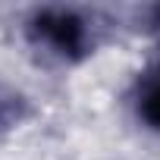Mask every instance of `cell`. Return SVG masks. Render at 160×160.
Segmentation results:
<instances>
[{
  "instance_id": "1",
  "label": "cell",
  "mask_w": 160,
  "mask_h": 160,
  "mask_svg": "<svg viewBox=\"0 0 160 160\" xmlns=\"http://www.w3.org/2000/svg\"><path fill=\"white\" fill-rule=\"evenodd\" d=\"M104 25L98 13L75 3H41L32 7L22 19L25 44L57 66H82L101 47Z\"/></svg>"
},
{
  "instance_id": "2",
  "label": "cell",
  "mask_w": 160,
  "mask_h": 160,
  "mask_svg": "<svg viewBox=\"0 0 160 160\" xmlns=\"http://www.w3.org/2000/svg\"><path fill=\"white\" fill-rule=\"evenodd\" d=\"M129 113L135 126L154 138H160V57L135 72L129 85Z\"/></svg>"
},
{
  "instance_id": "3",
  "label": "cell",
  "mask_w": 160,
  "mask_h": 160,
  "mask_svg": "<svg viewBox=\"0 0 160 160\" xmlns=\"http://www.w3.org/2000/svg\"><path fill=\"white\" fill-rule=\"evenodd\" d=\"M32 107H28V98L7 85V82H0V138H7L10 132H16L25 119H28Z\"/></svg>"
},
{
  "instance_id": "4",
  "label": "cell",
  "mask_w": 160,
  "mask_h": 160,
  "mask_svg": "<svg viewBox=\"0 0 160 160\" xmlns=\"http://www.w3.org/2000/svg\"><path fill=\"white\" fill-rule=\"evenodd\" d=\"M138 32H144L154 44H160V3H148L138 10Z\"/></svg>"
}]
</instances>
